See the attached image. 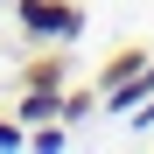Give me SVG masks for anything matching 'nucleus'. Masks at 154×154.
Segmentation results:
<instances>
[{"mask_svg": "<svg viewBox=\"0 0 154 154\" xmlns=\"http://www.w3.org/2000/svg\"><path fill=\"white\" fill-rule=\"evenodd\" d=\"M14 119H21V126L63 119V91H49V84H21V91H14Z\"/></svg>", "mask_w": 154, "mask_h": 154, "instance_id": "7ed1b4c3", "label": "nucleus"}, {"mask_svg": "<svg viewBox=\"0 0 154 154\" xmlns=\"http://www.w3.org/2000/svg\"><path fill=\"white\" fill-rule=\"evenodd\" d=\"M14 147H28V126H21L14 112H0V154H14Z\"/></svg>", "mask_w": 154, "mask_h": 154, "instance_id": "6e6552de", "label": "nucleus"}, {"mask_svg": "<svg viewBox=\"0 0 154 154\" xmlns=\"http://www.w3.org/2000/svg\"><path fill=\"white\" fill-rule=\"evenodd\" d=\"M63 77H70L63 56H35V63H21V84H49V91H63Z\"/></svg>", "mask_w": 154, "mask_h": 154, "instance_id": "20e7f679", "label": "nucleus"}, {"mask_svg": "<svg viewBox=\"0 0 154 154\" xmlns=\"http://www.w3.org/2000/svg\"><path fill=\"white\" fill-rule=\"evenodd\" d=\"M126 126H133V133H154V91L140 98V105H133V112H126Z\"/></svg>", "mask_w": 154, "mask_h": 154, "instance_id": "1a4fd4ad", "label": "nucleus"}, {"mask_svg": "<svg viewBox=\"0 0 154 154\" xmlns=\"http://www.w3.org/2000/svg\"><path fill=\"white\" fill-rule=\"evenodd\" d=\"M91 112H98V84H91V91H70V84H63V126H70V119H91Z\"/></svg>", "mask_w": 154, "mask_h": 154, "instance_id": "0eeeda50", "label": "nucleus"}, {"mask_svg": "<svg viewBox=\"0 0 154 154\" xmlns=\"http://www.w3.org/2000/svg\"><path fill=\"white\" fill-rule=\"evenodd\" d=\"M14 21L35 42H77L84 35V7L77 0H14Z\"/></svg>", "mask_w": 154, "mask_h": 154, "instance_id": "f257e3e1", "label": "nucleus"}, {"mask_svg": "<svg viewBox=\"0 0 154 154\" xmlns=\"http://www.w3.org/2000/svg\"><path fill=\"white\" fill-rule=\"evenodd\" d=\"M28 147H35V154H63V147H70V126H49V119L28 126Z\"/></svg>", "mask_w": 154, "mask_h": 154, "instance_id": "423d86ee", "label": "nucleus"}, {"mask_svg": "<svg viewBox=\"0 0 154 154\" xmlns=\"http://www.w3.org/2000/svg\"><path fill=\"white\" fill-rule=\"evenodd\" d=\"M133 63H147V49H112V56L98 63V91H105V84H119V77L133 70Z\"/></svg>", "mask_w": 154, "mask_h": 154, "instance_id": "39448f33", "label": "nucleus"}, {"mask_svg": "<svg viewBox=\"0 0 154 154\" xmlns=\"http://www.w3.org/2000/svg\"><path fill=\"white\" fill-rule=\"evenodd\" d=\"M147 91H154V56H147V63H133L119 84H105V91H98V112H105V119H126Z\"/></svg>", "mask_w": 154, "mask_h": 154, "instance_id": "f03ea898", "label": "nucleus"}]
</instances>
